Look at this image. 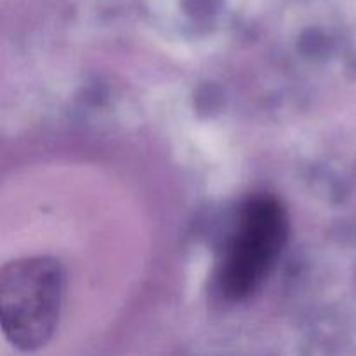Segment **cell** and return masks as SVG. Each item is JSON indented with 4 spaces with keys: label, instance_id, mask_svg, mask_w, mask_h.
Instances as JSON below:
<instances>
[{
    "label": "cell",
    "instance_id": "2",
    "mask_svg": "<svg viewBox=\"0 0 356 356\" xmlns=\"http://www.w3.org/2000/svg\"><path fill=\"white\" fill-rule=\"evenodd\" d=\"M63 268L52 257H26L3 266L0 325L21 351H37L52 339L63 305Z\"/></svg>",
    "mask_w": 356,
    "mask_h": 356
},
{
    "label": "cell",
    "instance_id": "1",
    "mask_svg": "<svg viewBox=\"0 0 356 356\" xmlns=\"http://www.w3.org/2000/svg\"><path fill=\"white\" fill-rule=\"evenodd\" d=\"M289 238V216L268 195L249 198L222 247L218 264V289L233 302L252 298L275 270Z\"/></svg>",
    "mask_w": 356,
    "mask_h": 356
}]
</instances>
